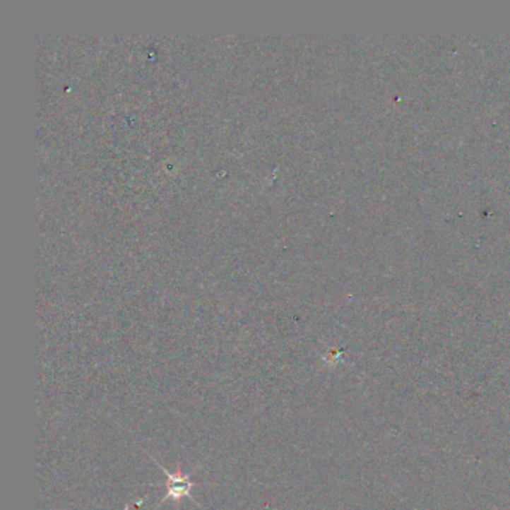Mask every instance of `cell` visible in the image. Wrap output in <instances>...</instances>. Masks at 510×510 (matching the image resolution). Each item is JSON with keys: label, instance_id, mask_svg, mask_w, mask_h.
<instances>
[{"label": "cell", "instance_id": "cell-1", "mask_svg": "<svg viewBox=\"0 0 510 510\" xmlns=\"http://www.w3.org/2000/svg\"><path fill=\"white\" fill-rule=\"evenodd\" d=\"M160 468L165 471V475H167V478L170 480L168 492H167V497H165V500H182L183 497H189L190 499V490H192L195 483L189 480V476L182 475L180 464H178V467H177L175 475L170 473V471H167L163 467H160Z\"/></svg>", "mask_w": 510, "mask_h": 510}]
</instances>
